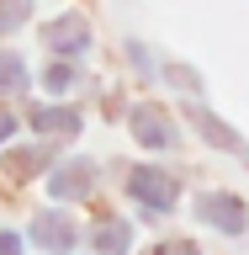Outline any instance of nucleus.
Returning <instances> with one entry per match:
<instances>
[{
	"label": "nucleus",
	"mask_w": 249,
	"mask_h": 255,
	"mask_svg": "<svg viewBox=\"0 0 249 255\" xmlns=\"http://www.w3.org/2000/svg\"><path fill=\"white\" fill-rule=\"evenodd\" d=\"M48 43H53V48H69V53H75V48H85V21H80V16L53 21V27H48Z\"/></svg>",
	"instance_id": "1"
},
{
	"label": "nucleus",
	"mask_w": 249,
	"mask_h": 255,
	"mask_svg": "<svg viewBox=\"0 0 249 255\" xmlns=\"http://www.w3.org/2000/svg\"><path fill=\"white\" fill-rule=\"evenodd\" d=\"M133 191H138L143 202H154V207H170L175 202V181H165V175H138Z\"/></svg>",
	"instance_id": "2"
},
{
	"label": "nucleus",
	"mask_w": 249,
	"mask_h": 255,
	"mask_svg": "<svg viewBox=\"0 0 249 255\" xmlns=\"http://www.w3.org/2000/svg\"><path fill=\"white\" fill-rule=\"evenodd\" d=\"M207 213H212V223H223V229H239V223H244V207H239L234 197H207Z\"/></svg>",
	"instance_id": "3"
},
{
	"label": "nucleus",
	"mask_w": 249,
	"mask_h": 255,
	"mask_svg": "<svg viewBox=\"0 0 249 255\" xmlns=\"http://www.w3.org/2000/svg\"><path fill=\"white\" fill-rule=\"evenodd\" d=\"M27 0H0V32H11V27H21V21H27Z\"/></svg>",
	"instance_id": "4"
},
{
	"label": "nucleus",
	"mask_w": 249,
	"mask_h": 255,
	"mask_svg": "<svg viewBox=\"0 0 249 255\" xmlns=\"http://www.w3.org/2000/svg\"><path fill=\"white\" fill-rule=\"evenodd\" d=\"M27 80V69H21V59H0V91H16Z\"/></svg>",
	"instance_id": "5"
}]
</instances>
